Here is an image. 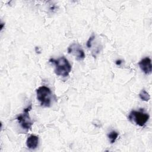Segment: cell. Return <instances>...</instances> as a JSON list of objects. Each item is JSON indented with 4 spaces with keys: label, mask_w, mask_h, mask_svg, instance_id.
<instances>
[{
    "label": "cell",
    "mask_w": 152,
    "mask_h": 152,
    "mask_svg": "<svg viewBox=\"0 0 152 152\" xmlns=\"http://www.w3.org/2000/svg\"><path fill=\"white\" fill-rule=\"evenodd\" d=\"M149 117V115L142 110L138 111L132 110L128 116V119L130 121L135 123L137 125L143 126L148 121Z\"/></svg>",
    "instance_id": "3"
},
{
    "label": "cell",
    "mask_w": 152,
    "mask_h": 152,
    "mask_svg": "<svg viewBox=\"0 0 152 152\" xmlns=\"http://www.w3.org/2000/svg\"><path fill=\"white\" fill-rule=\"evenodd\" d=\"M32 108V105L30 104L23 110V113L18 116L16 118V119L18 121V123L20 124L23 129L28 131L31 128L33 122L31 120L29 116V112Z\"/></svg>",
    "instance_id": "4"
},
{
    "label": "cell",
    "mask_w": 152,
    "mask_h": 152,
    "mask_svg": "<svg viewBox=\"0 0 152 152\" xmlns=\"http://www.w3.org/2000/svg\"><path fill=\"white\" fill-rule=\"evenodd\" d=\"M138 65L141 71L145 74H150L152 71L151 60L148 57L142 59L139 62Z\"/></svg>",
    "instance_id": "6"
},
{
    "label": "cell",
    "mask_w": 152,
    "mask_h": 152,
    "mask_svg": "<svg viewBox=\"0 0 152 152\" xmlns=\"http://www.w3.org/2000/svg\"><path fill=\"white\" fill-rule=\"evenodd\" d=\"M139 97L142 100L145 102L148 101L150 99V96L149 94L145 90H142L141 91V92L139 94Z\"/></svg>",
    "instance_id": "9"
},
{
    "label": "cell",
    "mask_w": 152,
    "mask_h": 152,
    "mask_svg": "<svg viewBox=\"0 0 152 152\" xmlns=\"http://www.w3.org/2000/svg\"><path fill=\"white\" fill-rule=\"evenodd\" d=\"M36 96L42 106L49 107L50 106L52 91L49 87L45 86L39 87L36 89Z\"/></svg>",
    "instance_id": "2"
},
{
    "label": "cell",
    "mask_w": 152,
    "mask_h": 152,
    "mask_svg": "<svg viewBox=\"0 0 152 152\" xmlns=\"http://www.w3.org/2000/svg\"><path fill=\"white\" fill-rule=\"evenodd\" d=\"M39 144V138L34 135H30L26 140L27 147L31 150H34L36 148Z\"/></svg>",
    "instance_id": "7"
},
{
    "label": "cell",
    "mask_w": 152,
    "mask_h": 152,
    "mask_svg": "<svg viewBox=\"0 0 152 152\" xmlns=\"http://www.w3.org/2000/svg\"><path fill=\"white\" fill-rule=\"evenodd\" d=\"M68 52L74 55L78 61L83 60L86 56L82 46L78 43H72L68 48Z\"/></svg>",
    "instance_id": "5"
},
{
    "label": "cell",
    "mask_w": 152,
    "mask_h": 152,
    "mask_svg": "<svg viewBox=\"0 0 152 152\" xmlns=\"http://www.w3.org/2000/svg\"><path fill=\"white\" fill-rule=\"evenodd\" d=\"M49 62L55 65L54 72L56 75L63 77L68 76L71 71V65L65 57L62 56L57 59L50 58Z\"/></svg>",
    "instance_id": "1"
},
{
    "label": "cell",
    "mask_w": 152,
    "mask_h": 152,
    "mask_svg": "<svg viewBox=\"0 0 152 152\" xmlns=\"http://www.w3.org/2000/svg\"><path fill=\"white\" fill-rule=\"evenodd\" d=\"M118 135H119L118 132H117L115 131H112L109 134H108L107 137H108L111 144H113L115 142V141L117 139Z\"/></svg>",
    "instance_id": "8"
},
{
    "label": "cell",
    "mask_w": 152,
    "mask_h": 152,
    "mask_svg": "<svg viewBox=\"0 0 152 152\" xmlns=\"http://www.w3.org/2000/svg\"><path fill=\"white\" fill-rule=\"evenodd\" d=\"M94 38H95V36L94 35V34H92V35L90 37L89 39H88V41L87 42V46L88 48H91V46H92V42H93V41L94 40Z\"/></svg>",
    "instance_id": "10"
}]
</instances>
